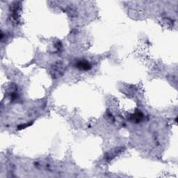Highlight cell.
Returning a JSON list of instances; mask_svg holds the SVG:
<instances>
[{
    "mask_svg": "<svg viewBox=\"0 0 178 178\" xmlns=\"http://www.w3.org/2000/svg\"><path fill=\"white\" fill-rule=\"evenodd\" d=\"M64 71V66L62 63H56L52 66L51 74L54 79H58L62 76Z\"/></svg>",
    "mask_w": 178,
    "mask_h": 178,
    "instance_id": "6da1fadb",
    "label": "cell"
},
{
    "mask_svg": "<svg viewBox=\"0 0 178 178\" xmlns=\"http://www.w3.org/2000/svg\"><path fill=\"white\" fill-rule=\"evenodd\" d=\"M76 67L82 70H89L91 69V64L85 60H79L76 63Z\"/></svg>",
    "mask_w": 178,
    "mask_h": 178,
    "instance_id": "7a4b0ae2",
    "label": "cell"
},
{
    "mask_svg": "<svg viewBox=\"0 0 178 178\" xmlns=\"http://www.w3.org/2000/svg\"><path fill=\"white\" fill-rule=\"evenodd\" d=\"M142 118H143V114L139 111V112H137L136 114H134V115L132 116V117H131V118H132V120H134V121L139 122L141 120Z\"/></svg>",
    "mask_w": 178,
    "mask_h": 178,
    "instance_id": "3957f363",
    "label": "cell"
},
{
    "mask_svg": "<svg viewBox=\"0 0 178 178\" xmlns=\"http://www.w3.org/2000/svg\"><path fill=\"white\" fill-rule=\"evenodd\" d=\"M32 125V123H29V124H25V125H20L19 127H18V129H24V128L30 126V125Z\"/></svg>",
    "mask_w": 178,
    "mask_h": 178,
    "instance_id": "277c9868",
    "label": "cell"
}]
</instances>
